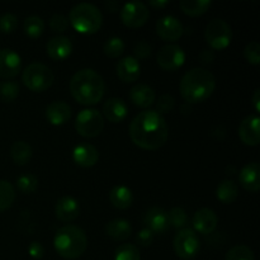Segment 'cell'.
I'll use <instances>...</instances> for the list:
<instances>
[{
	"label": "cell",
	"mask_w": 260,
	"mask_h": 260,
	"mask_svg": "<svg viewBox=\"0 0 260 260\" xmlns=\"http://www.w3.org/2000/svg\"><path fill=\"white\" fill-rule=\"evenodd\" d=\"M129 137L136 146L144 150L160 149L169 137V127L156 111H145L137 114L129 126Z\"/></svg>",
	"instance_id": "cell-1"
},
{
	"label": "cell",
	"mask_w": 260,
	"mask_h": 260,
	"mask_svg": "<svg viewBox=\"0 0 260 260\" xmlns=\"http://www.w3.org/2000/svg\"><path fill=\"white\" fill-rule=\"evenodd\" d=\"M106 91L103 78L93 69H81L70 80V93L80 104H96L102 101Z\"/></svg>",
	"instance_id": "cell-2"
},
{
	"label": "cell",
	"mask_w": 260,
	"mask_h": 260,
	"mask_svg": "<svg viewBox=\"0 0 260 260\" xmlns=\"http://www.w3.org/2000/svg\"><path fill=\"white\" fill-rule=\"evenodd\" d=\"M216 89V78L211 71L203 68H194L187 71L179 84L183 99L190 104L202 103L210 98Z\"/></svg>",
	"instance_id": "cell-3"
},
{
	"label": "cell",
	"mask_w": 260,
	"mask_h": 260,
	"mask_svg": "<svg viewBox=\"0 0 260 260\" xmlns=\"http://www.w3.org/2000/svg\"><path fill=\"white\" fill-rule=\"evenodd\" d=\"M53 246L58 255L65 259L74 260L80 258L85 253L88 248V238L83 229L68 225L56 231Z\"/></svg>",
	"instance_id": "cell-4"
},
{
	"label": "cell",
	"mask_w": 260,
	"mask_h": 260,
	"mask_svg": "<svg viewBox=\"0 0 260 260\" xmlns=\"http://www.w3.org/2000/svg\"><path fill=\"white\" fill-rule=\"evenodd\" d=\"M69 22L76 32L83 35H93L101 29L103 17L101 10L95 5L90 3H80L71 8Z\"/></svg>",
	"instance_id": "cell-5"
},
{
	"label": "cell",
	"mask_w": 260,
	"mask_h": 260,
	"mask_svg": "<svg viewBox=\"0 0 260 260\" xmlns=\"http://www.w3.org/2000/svg\"><path fill=\"white\" fill-rule=\"evenodd\" d=\"M22 81L29 90L36 93H42L51 88L55 81V75L47 65L40 62H33L24 69Z\"/></svg>",
	"instance_id": "cell-6"
},
{
	"label": "cell",
	"mask_w": 260,
	"mask_h": 260,
	"mask_svg": "<svg viewBox=\"0 0 260 260\" xmlns=\"http://www.w3.org/2000/svg\"><path fill=\"white\" fill-rule=\"evenodd\" d=\"M173 248L178 258L190 260L198 255L201 250V243L197 234L192 229H182L177 233L173 240Z\"/></svg>",
	"instance_id": "cell-7"
},
{
	"label": "cell",
	"mask_w": 260,
	"mask_h": 260,
	"mask_svg": "<svg viewBox=\"0 0 260 260\" xmlns=\"http://www.w3.org/2000/svg\"><path fill=\"white\" fill-rule=\"evenodd\" d=\"M104 127L103 116L96 109H83L76 116L75 129L80 136L86 139H93L101 135Z\"/></svg>",
	"instance_id": "cell-8"
},
{
	"label": "cell",
	"mask_w": 260,
	"mask_h": 260,
	"mask_svg": "<svg viewBox=\"0 0 260 260\" xmlns=\"http://www.w3.org/2000/svg\"><path fill=\"white\" fill-rule=\"evenodd\" d=\"M205 38L213 50H225L233 40V30L223 19H213L206 27Z\"/></svg>",
	"instance_id": "cell-9"
},
{
	"label": "cell",
	"mask_w": 260,
	"mask_h": 260,
	"mask_svg": "<svg viewBox=\"0 0 260 260\" xmlns=\"http://www.w3.org/2000/svg\"><path fill=\"white\" fill-rule=\"evenodd\" d=\"M185 62V52L178 45H165L157 52V65L165 71H175Z\"/></svg>",
	"instance_id": "cell-10"
},
{
	"label": "cell",
	"mask_w": 260,
	"mask_h": 260,
	"mask_svg": "<svg viewBox=\"0 0 260 260\" xmlns=\"http://www.w3.org/2000/svg\"><path fill=\"white\" fill-rule=\"evenodd\" d=\"M149 9L141 2L127 3L121 9V20L126 27H142L149 19Z\"/></svg>",
	"instance_id": "cell-11"
},
{
	"label": "cell",
	"mask_w": 260,
	"mask_h": 260,
	"mask_svg": "<svg viewBox=\"0 0 260 260\" xmlns=\"http://www.w3.org/2000/svg\"><path fill=\"white\" fill-rule=\"evenodd\" d=\"M183 24L178 18L173 15H165L160 18L156 23V32L159 37L164 41H177L183 35Z\"/></svg>",
	"instance_id": "cell-12"
},
{
	"label": "cell",
	"mask_w": 260,
	"mask_h": 260,
	"mask_svg": "<svg viewBox=\"0 0 260 260\" xmlns=\"http://www.w3.org/2000/svg\"><path fill=\"white\" fill-rule=\"evenodd\" d=\"M22 60L15 51L10 48L0 50V78L12 79L19 74Z\"/></svg>",
	"instance_id": "cell-13"
},
{
	"label": "cell",
	"mask_w": 260,
	"mask_h": 260,
	"mask_svg": "<svg viewBox=\"0 0 260 260\" xmlns=\"http://www.w3.org/2000/svg\"><path fill=\"white\" fill-rule=\"evenodd\" d=\"M260 118L258 116H249L243 119L239 126V137L248 146H256L260 142L259 132Z\"/></svg>",
	"instance_id": "cell-14"
},
{
	"label": "cell",
	"mask_w": 260,
	"mask_h": 260,
	"mask_svg": "<svg viewBox=\"0 0 260 260\" xmlns=\"http://www.w3.org/2000/svg\"><path fill=\"white\" fill-rule=\"evenodd\" d=\"M79 213H80V206L78 201L71 196L61 197L56 202L55 215L61 222H73L79 217Z\"/></svg>",
	"instance_id": "cell-15"
},
{
	"label": "cell",
	"mask_w": 260,
	"mask_h": 260,
	"mask_svg": "<svg viewBox=\"0 0 260 260\" xmlns=\"http://www.w3.org/2000/svg\"><path fill=\"white\" fill-rule=\"evenodd\" d=\"M192 223L197 233L208 235V234H212L217 228L218 217L215 211L210 208H201L193 216Z\"/></svg>",
	"instance_id": "cell-16"
},
{
	"label": "cell",
	"mask_w": 260,
	"mask_h": 260,
	"mask_svg": "<svg viewBox=\"0 0 260 260\" xmlns=\"http://www.w3.org/2000/svg\"><path fill=\"white\" fill-rule=\"evenodd\" d=\"M145 223L147 229L154 234H164L169 229V218L168 212L161 207H151L145 213Z\"/></svg>",
	"instance_id": "cell-17"
},
{
	"label": "cell",
	"mask_w": 260,
	"mask_h": 260,
	"mask_svg": "<svg viewBox=\"0 0 260 260\" xmlns=\"http://www.w3.org/2000/svg\"><path fill=\"white\" fill-rule=\"evenodd\" d=\"M47 55L55 61H62L73 52V43L65 36H56L51 38L46 45Z\"/></svg>",
	"instance_id": "cell-18"
},
{
	"label": "cell",
	"mask_w": 260,
	"mask_h": 260,
	"mask_svg": "<svg viewBox=\"0 0 260 260\" xmlns=\"http://www.w3.org/2000/svg\"><path fill=\"white\" fill-rule=\"evenodd\" d=\"M239 182L245 190L251 193L260 189V167L258 162H250L240 170Z\"/></svg>",
	"instance_id": "cell-19"
},
{
	"label": "cell",
	"mask_w": 260,
	"mask_h": 260,
	"mask_svg": "<svg viewBox=\"0 0 260 260\" xmlns=\"http://www.w3.org/2000/svg\"><path fill=\"white\" fill-rule=\"evenodd\" d=\"M103 114L112 123H119L126 119L128 114V107L121 98H109L103 104Z\"/></svg>",
	"instance_id": "cell-20"
},
{
	"label": "cell",
	"mask_w": 260,
	"mask_h": 260,
	"mask_svg": "<svg viewBox=\"0 0 260 260\" xmlns=\"http://www.w3.org/2000/svg\"><path fill=\"white\" fill-rule=\"evenodd\" d=\"M117 75L123 83H134L140 78L141 66L134 56H127L117 63Z\"/></svg>",
	"instance_id": "cell-21"
},
{
	"label": "cell",
	"mask_w": 260,
	"mask_h": 260,
	"mask_svg": "<svg viewBox=\"0 0 260 260\" xmlns=\"http://www.w3.org/2000/svg\"><path fill=\"white\" fill-rule=\"evenodd\" d=\"M46 118L53 126H62L71 118V108L62 101L52 102L46 108Z\"/></svg>",
	"instance_id": "cell-22"
},
{
	"label": "cell",
	"mask_w": 260,
	"mask_h": 260,
	"mask_svg": "<svg viewBox=\"0 0 260 260\" xmlns=\"http://www.w3.org/2000/svg\"><path fill=\"white\" fill-rule=\"evenodd\" d=\"M129 99L135 106L140 108H147L156 101V93L147 84H136L129 90Z\"/></svg>",
	"instance_id": "cell-23"
},
{
	"label": "cell",
	"mask_w": 260,
	"mask_h": 260,
	"mask_svg": "<svg viewBox=\"0 0 260 260\" xmlns=\"http://www.w3.org/2000/svg\"><path fill=\"white\" fill-rule=\"evenodd\" d=\"M73 159L79 167L91 168L98 162L99 152L93 145L81 144L74 149Z\"/></svg>",
	"instance_id": "cell-24"
},
{
	"label": "cell",
	"mask_w": 260,
	"mask_h": 260,
	"mask_svg": "<svg viewBox=\"0 0 260 260\" xmlns=\"http://www.w3.org/2000/svg\"><path fill=\"white\" fill-rule=\"evenodd\" d=\"M109 201L113 207L118 208V210H127L132 206L134 194L126 185H116L109 192Z\"/></svg>",
	"instance_id": "cell-25"
},
{
	"label": "cell",
	"mask_w": 260,
	"mask_h": 260,
	"mask_svg": "<svg viewBox=\"0 0 260 260\" xmlns=\"http://www.w3.org/2000/svg\"><path fill=\"white\" fill-rule=\"evenodd\" d=\"M106 234L109 238L113 239V240H127L132 234L131 223L126 220H122V218H117V220L111 221L106 226Z\"/></svg>",
	"instance_id": "cell-26"
},
{
	"label": "cell",
	"mask_w": 260,
	"mask_h": 260,
	"mask_svg": "<svg viewBox=\"0 0 260 260\" xmlns=\"http://www.w3.org/2000/svg\"><path fill=\"white\" fill-rule=\"evenodd\" d=\"M32 147L25 141H15L10 147V156H12L13 161L19 167L27 165L32 159Z\"/></svg>",
	"instance_id": "cell-27"
},
{
	"label": "cell",
	"mask_w": 260,
	"mask_h": 260,
	"mask_svg": "<svg viewBox=\"0 0 260 260\" xmlns=\"http://www.w3.org/2000/svg\"><path fill=\"white\" fill-rule=\"evenodd\" d=\"M239 196V188L236 183L233 180L225 179L218 184L217 190H216V197L220 202L223 205H230V203L235 202L236 198Z\"/></svg>",
	"instance_id": "cell-28"
},
{
	"label": "cell",
	"mask_w": 260,
	"mask_h": 260,
	"mask_svg": "<svg viewBox=\"0 0 260 260\" xmlns=\"http://www.w3.org/2000/svg\"><path fill=\"white\" fill-rule=\"evenodd\" d=\"M179 7L184 14L198 17L207 12L208 8L211 7V2L210 0H182Z\"/></svg>",
	"instance_id": "cell-29"
},
{
	"label": "cell",
	"mask_w": 260,
	"mask_h": 260,
	"mask_svg": "<svg viewBox=\"0 0 260 260\" xmlns=\"http://www.w3.org/2000/svg\"><path fill=\"white\" fill-rule=\"evenodd\" d=\"M15 200L14 187L7 180H0V212L12 207Z\"/></svg>",
	"instance_id": "cell-30"
},
{
	"label": "cell",
	"mask_w": 260,
	"mask_h": 260,
	"mask_svg": "<svg viewBox=\"0 0 260 260\" xmlns=\"http://www.w3.org/2000/svg\"><path fill=\"white\" fill-rule=\"evenodd\" d=\"M45 30V22L38 15H30L24 20V33L30 38H38Z\"/></svg>",
	"instance_id": "cell-31"
},
{
	"label": "cell",
	"mask_w": 260,
	"mask_h": 260,
	"mask_svg": "<svg viewBox=\"0 0 260 260\" xmlns=\"http://www.w3.org/2000/svg\"><path fill=\"white\" fill-rule=\"evenodd\" d=\"M114 260H141L140 250L132 244H122L118 246L114 254Z\"/></svg>",
	"instance_id": "cell-32"
},
{
	"label": "cell",
	"mask_w": 260,
	"mask_h": 260,
	"mask_svg": "<svg viewBox=\"0 0 260 260\" xmlns=\"http://www.w3.org/2000/svg\"><path fill=\"white\" fill-rule=\"evenodd\" d=\"M19 95V85L15 81H2L0 83V101L9 103Z\"/></svg>",
	"instance_id": "cell-33"
},
{
	"label": "cell",
	"mask_w": 260,
	"mask_h": 260,
	"mask_svg": "<svg viewBox=\"0 0 260 260\" xmlns=\"http://www.w3.org/2000/svg\"><path fill=\"white\" fill-rule=\"evenodd\" d=\"M168 218H169V225L175 229H185L188 225V215L183 208L174 207L168 212Z\"/></svg>",
	"instance_id": "cell-34"
},
{
	"label": "cell",
	"mask_w": 260,
	"mask_h": 260,
	"mask_svg": "<svg viewBox=\"0 0 260 260\" xmlns=\"http://www.w3.org/2000/svg\"><path fill=\"white\" fill-rule=\"evenodd\" d=\"M17 188L24 194H30L38 188V179L36 175L27 173L22 174L17 179Z\"/></svg>",
	"instance_id": "cell-35"
},
{
	"label": "cell",
	"mask_w": 260,
	"mask_h": 260,
	"mask_svg": "<svg viewBox=\"0 0 260 260\" xmlns=\"http://www.w3.org/2000/svg\"><path fill=\"white\" fill-rule=\"evenodd\" d=\"M106 56L111 58H117L124 52V42L119 37H112L107 40L103 47Z\"/></svg>",
	"instance_id": "cell-36"
},
{
	"label": "cell",
	"mask_w": 260,
	"mask_h": 260,
	"mask_svg": "<svg viewBox=\"0 0 260 260\" xmlns=\"http://www.w3.org/2000/svg\"><path fill=\"white\" fill-rule=\"evenodd\" d=\"M226 260H255V256L249 246L236 245L228 251Z\"/></svg>",
	"instance_id": "cell-37"
},
{
	"label": "cell",
	"mask_w": 260,
	"mask_h": 260,
	"mask_svg": "<svg viewBox=\"0 0 260 260\" xmlns=\"http://www.w3.org/2000/svg\"><path fill=\"white\" fill-rule=\"evenodd\" d=\"M244 56L246 61L251 65H259L260 63V45L256 41L248 43L246 47L244 48Z\"/></svg>",
	"instance_id": "cell-38"
},
{
	"label": "cell",
	"mask_w": 260,
	"mask_h": 260,
	"mask_svg": "<svg viewBox=\"0 0 260 260\" xmlns=\"http://www.w3.org/2000/svg\"><path fill=\"white\" fill-rule=\"evenodd\" d=\"M17 25L18 18L15 17L14 14H12V13H5V14H3L2 17H0V30H2L3 33L9 35V33L14 32Z\"/></svg>",
	"instance_id": "cell-39"
},
{
	"label": "cell",
	"mask_w": 260,
	"mask_h": 260,
	"mask_svg": "<svg viewBox=\"0 0 260 260\" xmlns=\"http://www.w3.org/2000/svg\"><path fill=\"white\" fill-rule=\"evenodd\" d=\"M69 27L68 18L61 14H55L50 19V28L55 33H63Z\"/></svg>",
	"instance_id": "cell-40"
},
{
	"label": "cell",
	"mask_w": 260,
	"mask_h": 260,
	"mask_svg": "<svg viewBox=\"0 0 260 260\" xmlns=\"http://www.w3.org/2000/svg\"><path fill=\"white\" fill-rule=\"evenodd\" d=\"M175 104V99L173 98L170 94H164L159 98L156 103V109L157 113L162 114V113H169L173 108H174Z\"/></svg>",
	"instance_id": "cell-41"
},
{
	"label": "cell",
	"mask_w": 260,
	"mask_h": 260,
	"mask_svg": "<svg viewBox=\"0 0 260 260\" xmlns=\"http://www.w3.org/2000/svg\"><path fill=\"white\" fill-rule=\"evenodd\" d=\"M135 58L136 60H145L151 55V45L147 43L146 41H140L136 46H135Z\"/></svg>",
	"instance_id": "cell-42"
},
{
	"label": "cell",
	"mask_w": 260,
	"mask_h": 260,
	"mask_svg": "<svg viewBox=\"0 0 260 260\" xmlns=\"http://www.w3.org/2000/svg\"><path fill=\"white\" fill-rule=\"evenodd\" d=\"M154 238H155V234L146 228V229H142V230L137 234L136 241L139 245L144 246V248H147V246H150L152 244Z\"/></svg>",
	"instance_id": "cell-43"
},
{
	"label": "cell",
	"mask_w": 260,
	"mask_h": 260,
	"mask_svg": "<svg viewBox=\"0 0 260 260\" xmlns=\"http://www.w3.org/2000/svg\"><path fill=\"white\" fill-rule=\"evenodd\" d=\"M28 253L32 256L33 259H42L45 255V248L41 243L38 241H33L30 243V245L28 246Z\"/></svg>",
	"instance_id": "cell-44"
},
{
	"label": "cell",
	"mask_w": 260,
	"mask_h": 260,
	"mask_svg": "<svg viewBox=\"0 0 260 260\" xmlns=\"http://www.w3.org/2000/svg\"><path fill=\"white\" fill-rule=\"evenodd\" d=\"M200 60L202 63L208 65V63H211L215 60V53H213L212 50H203L202 52L200 53Z\"/></svg>",
	"instance_id": "cell-45"
},
{
	"label": "cell",
	"mask_w": 260,
	"mask_h": 260,
	"mask_svg": "<svg viewBox=\"0 0 260 260\" xmlns=\"http://www.w3.org/2000/svg\"><path fill=\"white\" fill-rule=\"evenodd\" d=\"M253 106L255 109L256 113H259L260 111V89H256L253 94Z\"/></svg>",
	"instance_id": "cell-46"
},
{
	"label": "cell",
	"mask_w": 260,
	"mask_h": 260,
	"mask_svg": "<svg viewBox=\"0 0 260 260\" xmlns=\"http://www.w3.org/2000/svg\"><path fill=\"white\" fill-rule=\"evenodd\" d=\"M149 4L151 5L152 8H155V9H162V8L167 7L169 3L165 2V0H159V2H157V0H154V2H150Z\"/></svg>",
	"instance_id": "cell-47"
}]
</instances>
